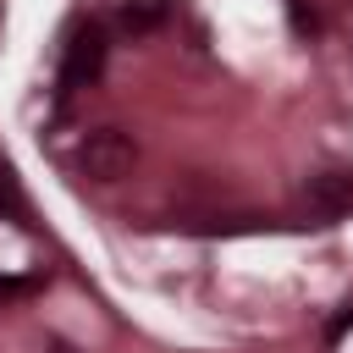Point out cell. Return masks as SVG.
I'll return each instance as SVG.
<instances>
[{"instance_id": "1", "label": "cell", "mask_w": 353, "mask_h": 353, "mask_svg": "<svg viewBox=\"0 0 353 353\" xmlns=\"http://www.w3.org/2000/svg\"><path fill=\"white\" fill-rule=\"evenodd\" d=\"M138 160V143L121 132V127H94L83 143H77V171L88 182H121Z\"/></svg>"}, {"instance_id": "2", "label": "cell", "mask_w": 353, "mask_h": 353, "mask_svg": "<svg viewBox=\"0 0 353 353\" xmlns=\"http://www.w3.org/2000/svg\"><path fill=\"white\" fill-rule=\"evenodd\" d=\"M105 28L99 22H77L72 33H66V44H61V88L72 94V88H88L99 72H105Z\"/></svg>"}, {"instance_id": "3", "label": "cell", "mask_w": 353, "mask_h": 353, "mask_svg": "<svg viewBox=\"0 0 353 353\" xmlns=\"http://www.w3.org/2000/svg\"><path fill=\"white\" fill-rule=\"evenodd\" d=\"M298 204H303V215L314 226H331V221L353 215V171H314V176H303Z\"/></svg>"}, {"instance_id": "4", "label": "cell", "mask_w": 353, "mask_h": 353, "mask_svg": "<svg viewBox=\"0 0 353 353\" xmlns=\"http://www.w3.org/2000/svg\"><path fill=\"white\" fill-rule=\"evenodd\" d=\"M160 22H165V0H127L121 6V28L127 33H149Z\"/></svg>"}, {"instance_id": "5", "label": "cell", "mask_w": 353, "mask_h": 353, "mask_svg": "<svg viewBox=\"0 0 353 353\" xmlns=\"http://www.w3.org/2000/svg\"><path fill=\"white\" fill-rule=\"evenodd\" d=\"M0 210H6V215H17V221L28 215V204H22V188H17V176H11L6 165H0Z\"/></svg>"}, {"instance_id": "6", "label": "cell", "mask_w": 353, "mask_h": 353, "mask_svg": "<svg viewBox=\"0 0 353 353\" xmlns=\"http://www.w3.org/2000/svg\"><path fill=\"white\" fill-rule=\"evenodd\" d=\"M39 292V276H0V303L6 298H33Z\"/></svg>"}]
</instances>
